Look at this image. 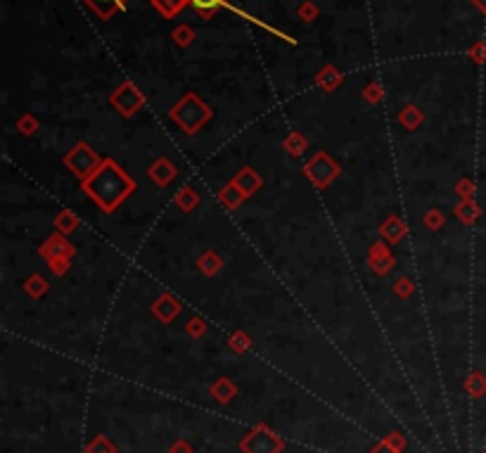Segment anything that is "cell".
<instances>
[{
	"mask_svg": "<svg viewBox=\"0 0 486 453\" xmlns=\"http://www.w3.org/2000/svg\"><path fill=\"white\" fill-rule=\"evenodd\" d=\"M83 190L102 211H114L136 190V181H131L114 159H104L83 181Z\"/></svg>",
	"mask_w": 486,
	"mask_h": 453,
	"instance_id": "1",
	"label": "cell"
},
{
	"mask_svg": "<svg viewBox=\"0 0 486 453\" xmlns=\"http://www.w3.org/2000/svg\"><path fill=\"white\" fill-rule=\"evenodd\" d=\"M211 117V110L195 93L183 95V100L171 110V119L185 133H195Z\"/></svg>",
	"mask_w": 486,
	"mask_h": 453,
	"instance_id": "2",
	"label": "cell"
},
{
	"mask_svg": "<svg viewBox=\"0 0 486 453\" xmlns=\"http://www.w3.org/2000/svg\"><path fill=\"white\" fill-rule=\"evenodd\" d=\"M65 164L72 169V171L79 176L81 181H86L90 174L95 171L97 166L102 164L100 157L90 150V147L86 143H79L76 147H72V150L67 152V157H65Z\"/></svg>",
	"mask_w": 486,
	"mask_h": 453,
	"instance_id": "3",
	"label": "cell"
},
{
	"mask_svg": "<svg viewBox=\"0 0 486 453\" xmlns=\"http://www.w3.org/2000/svg\"><path fill=\"white\" fill-rule=\"evenodd\" d=\"M109 105L114 110L122 112L124 117H133L145 105V95L140 93L138 86H133L131 81H126V83H122V86L114 90V93H112Z\"/></svg>",
	"mask_w": 486,
	"mask_h": 453,
	"instance_id": "4",
	"label": "cell"
},
{
	"mask_svg": "<svg viewBox=\"0 0 486 453\" xmlns=\"http://www.w3.org/2000/svg\"><path fill=\"white\" fill-rule=\"evenodd\" d=\"M337 174H340V166H337L325 152H318L311 161H308V166H306V176L318 188L330 186V181L337 178Z\"/></svg>",
	"mask_w": 486,
	"mask_h": 453,
	"instance_id": "5",
	"label": "cell"
},
{
	"mask_svg": "<svg viewBox=\"0 0 486 453\" xmlns=\"http://www.w3.org/2000/svg\"><path fill=\"white\" fill-rule=\"evenodd\" d=\"M81 3L100 19H112L117 12H122L129 5V0H81Z\"/></svg>",
	"mask_w": 486,
	"mask_h": 453,
	"instance_id": "6",
	"label": "cell"
},
{
	"mask_svg": "<svg viewBox=\"0 0 486 453\" xmlns=\"http://www.w3.org/2000/svg\"><path fill=\"white\" fill-rule=\"evenodd\" d=\"M40 254H43L48 261H60V259H67L69 254H72V247H69L62 238H50L43 245Z\"/></svg>",
	"mask_w": 486,
	"mask_h": 453,
	"instance_id": "7",
	"label": "cell"
},
{
	"mask_svg": "<svg viewBox=\"0 0 486 453\" xmlns=\"http://www.w3.org/2000/svg\"><path fill=\"white\" fill-rule=\"evenodd\" d=\"M232 183H235V186L249 197V195L256 193L259 186H261V178L254 174V169H242V171L235 176V181H232Z\"/></svg>",
	"mask_w": 486,
	"mask_h": 453,
	"instance_id": "8",
	"label": "cell"
},
{
	"mask_svg": "<svg viewBox=\"0 0 486 453\" xmlns=\"http://www.w3.org/2000/svg\"><path fill=\"white\" fill-rule=\"evenodd\" d=\"M150 178H154L159 183V186H168V183L173 181V176H176V166L173 164H168L166 159H159V161H154V164L150 166Z\"/></svg>",
	"mask_w": 486,
	"mask_h": 453,
	"instance_id": "9",
	"label": "cell"
},
{
	"mask_svg": "<svg viewBox=\"0 0 486 453\" xmlns=\"http://www.w3.org/2000/svg\"><path fill=\"white\" fill-rule=\"evenodd\" d=\"M342 79H344V76H342L340 72H337V69H335L333 65L323 67L320 72H318V76H315V81H318V86H320L323 90H328V93H333V90L342 83Z\"/></svg>",
	"mask_w": 486,
	"mask_h": 453,
	"instance_id": "10",
	"label": "cell"
},
{
	"mask_svg": "<svg viewBox=\"0 0 486 453\" xmlns=\"http://www.w3.org/2000/svg\"><path fill=\"white\" fill-rule=\"evenodd\" d=\"M185 5H190V0H152V8L166 19H173L176 15H180V10Z\"/></svg>",
	"mask_w": 486,
	"mask_h": 453,
	"instance_id": "11",
	"label": "cell"
},
{
	"mask_svg": "<svg viewBox=\"0 0 486 453\" xmlns=\"http://www.w3.org/2000/svg\"><path fill=\"white\" fill-rule=\"evenodd\" d=\"M152 311H154V316H159L161 321L168 323V321H171V318L178 316L180 304L176 302V299H171V297H161V299L152 307Z\"/></svg>",
	"mask_w": 486,
	"mask_h": 453,
	"instance_id": "12",
	"label": "cell"
},
{
	"mask_svg": "<svg viewBox=\"0 0 486 453\" xmlns=\"http://www.w3.org/2000/svg\"><path fill=\"white\" fill-rule=\"evenodd\" d=\"M190 5H193L204 19H211L221 8L230 5V0H190Z\"/></svg>",
	"mask_w": 486,
	"mask_h": 453,
	"instance_id": "13",
	"label": "cell"
},
{
	"mask_svg": "<svg viewBox=\"0 0 486 453\" xmlns=\"http://www.w3.org/2000/svg\"><path fill=\"white\" fill-rule=\"evenodd\" d=\"M218 197H221V202H223L228 209H235V207H239V202H242L247 195H244L242 190H239V188L235 186V183H230V186H225V188L221 190V195H218Z\"/></svg>",
	"mask_w": 486,
	"mask_h": 453,
	"instance_id": "14",
	"label": "cell"
},
{
	"mask_svg": "<svg viewBox=\"0 0 486 453\" xmlns=\"http://www.w3.org/2000/svg\"><path fill=\"white\" fill-rule=\"evenodd\" d=\"M399 122L406 126V129H418L422 124V112L418 107H413V105H408V107L399 114Z\"/></svg>",
	"mask_w": 486,
	"mask_h": 453,
	"instance_id": "15",
	"label": "cell"
},
{
	"mask_svg": "<svg viewBox=\"0 0 486 453\" xmlns=\"http://www.w3.org/2000/svg\"><path fill=\"white\" fill-rule=\"evenodd\" d=\"M176 43H178L180 48H188V46H193L195 43V31L190 29L188 24H178L173 29V36H171Z\"/></svg>",
	"mask_w": 486,
	"mask_h": 453,
	"instance_id": "16",
	"label": "cell"
},
{
	"mask_svg": "<svg viewBox=\"0 0 486 453\" xmlns=\"http://www.w3.org/2000/svg\"><path fill=\"white\" fill-rule=\"evenodd\" d=\"M176 202H178V207H180L183 211H190V209H195L197 204H200V197H197L195 190L183 188V190H180V195L176 197Z\"/></svg>",
	"mask_w": 486,
	"mask_h": 453,
	"instance_id": "17",
	"label": "cell"
},
{
	"mask_svg": "<svg viewBox=\"0 0 486 453\" xmlns=\"http://www.w3.org/2000/svg\"><path fill=\"white\" fill-rule=\"evenodd\" d=\"M55 225H58V228L65 233H72V230H76V225H79V221H76V216L72 214V211H62V214L55 218Z\"/></svg>",
	"mask_w": 486,
	"mask_h": 453,
	"instance_id": "18",
	"label": "cell"
},
{
	"mask_svg": "<svg viewBox=\"0 0 486 453\" xmlns=\"http://www.w3.org/2000/svg\"><path fill=\"white\" fill-rule=\"evenodd\" d=\"M200 266H202V273L214 275V273H218V268H221V261H218V257L214 252H209L200 259Z\"/></svg>",
	"mask_w": 486,
	"mask_h": 453,
	"instance_id": "19",
	"label": "cell"
},
{
	"mask_svg": "<svg viewBox=\"0 0 486 453\" xmlns=\"http://www.w3.org/2000/svg\"><path fill=\"white\" fill-rule=\"evenodd\" d=\"M285 147L290 150L292 157H297V154H301L306 150V138H301L299 133H292V136L285 140Z\"/></svg>",
	"mask_w": 486,
	"mask_h": 453,
	"instance_id": "20",
	"label": "cell"
},
{
	"mask_svg": "<svg viewBox=\"0 0 486 453\" xmlns=\"http://www.w3.org/2000/svg\"><path fill=\"white\" fill-rule=\"evenodd\" d=\"M382 233L392 240V243H396V240L404 235V223H401L399 218H389V221H387V225L382 228Z\"/></svg>",
	"mask_w": 486,
	"mask_h": 453,
	"instance_id": "21",
	"label": "cell"
},
{
	"mask_svg": "<svg viewBox=\"0 0 486 453\" xmlns=\"http://www.w3.org/2000/svg\"><path fill=\"white\" fill-rule=\"evenodd\" d=\"M26 289H29L31 297H38V294H43L48 289V282L40 278V275H33V278L26 282Z\"/></svg>",
	"mask_w": 486,
	"mask_h": 453,
	"instance_id": "22",
	"label": "cell"
},
{
	"mask_svg": "<svg viewBox=\"0 0 486 453\" xmlns=\"http://www.w3.org/2000/svg\"><path fill=\"white\" fill-rule=\"evenodd\" d=\"M382 86H379V83H368V86H365V90H363V95H365V100L368 102H379L382 100Z\"/></svg>",
	"mask_w": 486,
	"mask_h": 453,
	"instance_id": "23",
	"label": "cell"
},
{
	"mask_svg": "<svg viewBox=\"0 0 486 453\" xmlns=\"http://www.w3.org/2000/svg\"><path fill=\"white\" fill-rule=\"evenodd\" d=\"M297 12H299L301 19H306V22H313V19L318 17V8H315V3H304Z\"/></svg>",
	"mask_w": 486,
	"mask_h": 453,
	"instance_id": "24",
	"label": "cell"
},
{
	"mask_svg": "<svg viewBox=\"0 0 486 453\" xmlns=\"http://www.w3.org/2000/svg\"><path fill=\"white\" fill-rule=\"evenodd\" d=\"M36 119H33L31 114H26L24 119H19V122H17V129L19 131H22L24 133V136H31V133H33V129H36Z\"/></svg>",
	"mask_w": 486,
	"mask_h": 453,
	"instance_id": "25",
	"label": "cell"
},
{
	"mask_svg": "<svg viewBox=\"0 0 486 453\" xmlns=\"http://www.w3.org/2000/svg\"><path fill=\"white\" fill-rule=\"evenodd\" d=\"M470 58H472V60H477V62H484V60H486V48H484L482 43H477V46L470 50Z\"/></svg>",
	"mask_w": 486,
	"mask_h": 453,
	"instance_id": "26",
	"label": "cell"
},
{
	"mask_svg": "<svg viewBox=\"0 0 486 453\" xmlns=\"http://www.w3.org/2000/svg\"><path fill=\"white\" fill-rule=\"evenodd\" d=\"M394 289H396V294L408 297V294L413 292V285H411V280H399V282H396V287H394Z\"/></svg>",
	"mask_w": 486,
	"mask_h": 453,
	"instance_id": "27",
	"label": "cell"
},
{
	"mask_svg": "<svg viewBox=\"0 0 486 453\" xmlns=\"http://www.w3.org/2000/svg\"><path fill=\"white\" fill-rule=\"evenodd\" d=\"M50 268H53V273H65L67 271V259L50 261Z\"/></svg>",
	"mask_w": 486,
	"mask_h": 453,
	"instance_id": "28",
	"label": "cell"
},
{
	"mask_svg": "<svg viewBox=\"0 0 486 453\" xmlns=\"http://www.w3.org/2000/svg\"><path fill=\"white\" fill-rule=\"evenodd\" d=\"M434 221L441 225V214H436V211H432V214L427 216V223H429V225H434Z\"/></svg>",
	"mask_w": 486,
	"mask_h": 453,
	"instance_id": "29",
	"label": "cell"
},
{
	"mask_svg": "<svg viewBox=\"0 0 486 453\" xmlns=\"http://www.w3.org/2000/svg\"><path fill=\"white\" fill-rule=\"evenodd\" d=\"M472 3H475L482 12H486V0H472Z\"/></svg>",
	"mask_w": 486,
	"mask_h": 453,
	"instance_id": "30",
	"label": "cell"
}]
</instances>
